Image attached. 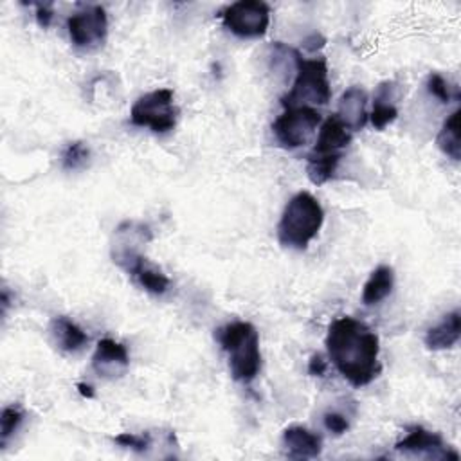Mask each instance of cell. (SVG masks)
<instances>
[{
  "instance_id": "obj_1",
  "label": "cell",
  "mask_w": 461,
  "mask_h": 461,
  "mask_svg": "<svg viewBox=\"0 0 461 461\" xmlns=\"http://www.w3.org/2000/svg\"><path fill=\"white\" fill-rule=\"evenodd\" d=\"M324 342L330 360L353 387H364L380 375V340L362 321L348 315L335 319Z\"/></svg>"
},
{
  "instance_id": "obj_2",
  "label": "cell",
  "mask_w": 461,
  "mask_h": 461,
  "mask_svg": "<svg viewBox=\"0 0 461 461\" xmlns=\"http://www.w3.org/2000/svg\"><path fill=\"white\" fill-rule=\"evenodd\" d=\"M218 344L227 353L230 376L236 382H252L261 367L259 335L254 324L247 321H234L216 330Z\"/></svg>"
},
{
  "instance_id": "obj_3",
  "label": "cell",
  "mask_w": 461,
  "mask_h": 461,
  "mask_svg": "<svg viewBox=\"0 0 461 461\" xmlns=\"http://www.w3.org/2000/svg\"><path fill=\"white\" fill-rule=\"evenodd\" d=\"M322 221L324 211L319 200L308 191H299L285 205L277 223V240L283 247L304 250L321 230Z\"/></svg>"
},
{
  "instance_id": "obj_4",
  "label": "cell",
  "mask_w": 461,
  "mask_h": 461,
  "mask_svg": "<svg viewBox=\"0 0 461 461\" xmlns=\"http://www.w3.org/2000/svg\"><path fill=\"white\" fill-rule=\"evenodd\" d=\"M351 142V131L333 113L330 115L317 135L313 149L306 157V175L312 184L322 185L333 178L342 158V149Z\"/></svg>"
},
{
  "instance_id": "obj_5",
  "label": "cell",
  "mask_w": 461,
  "mask_h": 461,
  "mask_svg": "<svg viewBox=\"0 0 461 461\" xmlns=\"http://www.w3.org/2000/svg\"><path fill=\"white\" fill-rule=\"evenodd\" d=\"M331 90L328 81V65L324 58L306 59L297 50L295 54V79L290 92L281 99L285 108L326 104Z\"/></svg>"
},
{
  "instance_id": "obj_6",
  "label": "cell",
  "mask_w": 461,
  "mask_h": 461,
  "mask_svg": "<svg viewBox=\"0 0 461 461\" xmlns=\"http://www.w3.org/2000/svg\"><path fill=\"white\" fill-rule=\"evenodd\" d=\"M178 110L173 104L171 88H157L140 95L131 110L130 119L135 126L149 128L155 133H167L175 128Z\"/></svg>"
},
{
  "instance_id": "obj_7",
  "label": "cell",
  "mask_w": 461,
  "mask_h": 461,
  "mask_svg": "<svg viewBox=\"0 0 461 461\" xmlns=\"http://www.w3.org/2000/svg\"><path fill=\"white\" fill-rule=\"evenodd\" d=\"M221 23L240 38L263 36L270 23V7L261 0H240L220 13Z\"/></svg>"
},
{
  "instance_id": "obj_8",
  "label": "cell",
  "mask_w": 461,
  "mask_h": 461,
  "mask_svg": "<svg viewBox=\"0 0 461 461\" xmlns=\"http://www.w3.org/2000/svg\"><path fill=\"white\" fill-rule=\"evenodd\" d=\"M319 122L321 113L312 106H292L272 122V131L281 146L294 149L308 144Z\"/></svg>"
},
{
  "instance_id": "obj_9",
  "label": "cell",
  "mask_w": 461,
  "mask_h": 461,
  "mask_svg": "<svg viewBox=\"0 0 461 461\" xmlns=\"http://www.w3.org/2000/svg\"><path fill=\"white\" fill-rule=\"evenodd\" d=\"M70 41L79 49H92L104 41L108 32L106 11L101 5H85L67 18Z\"/></svg>"
},
{
  "instance_id": "obj_10",
  "label": "cell",
  "mask_w": 461,
  "mask_h": 461,
  "mask_svg": "<svg viewBox=\"0 0 461 461\" xmlns=\"http://www.w3.org/2000/svg\"><path fill=\"white\" fill-rule=\"evenodd\" d=\"M151 238H153L151 229L146 223L135 221V220L122 221L115 229V236L112 243L113 263L126 270L140 256L139 247L151 241Z\"/></svg>"
},
{
  "instance_id": "obj_11",
  "label": "cell",
  "mask_w": 461,
  "mask_h": 461,
  "mask_svg": "<svg viewBox=\"0 0 461 461\" xmlns=\"http://www.w3.org/2000/svg\"><path fill=\"white\" fill-rule=\"evenodd\" d=\"M394 448L402 454H411V456H423V457H432V459H457L459 454L450 450L448 445H445L443 438L438 432L427 430L420 425L409 427L407 436L402 438Z\"/></svg>"
},
{
  "instance_id": "obj_12",
  "label": "cell",
  "mask_w": 461,
  "mask_h": 461,
  "mask_svg": "<svg viewBox=\"0 0 461 461\" xmlns=\"http://www.w3.org/2000/svg\"><path fill=\"white\" fill-rule=\"evenodd\" d=\"M130 366L128 349L113 339H101L92 357V367L99 376H121Z\"/></svg>"
},
{
  "instance_id": "obj_13",
  "label": "cell",
  "mask_w": 461,
  "mask_h": 461,
  "mask_svg": "<svg viewBox=\"0 0 461 461\" xmlns=\"http://www.w3.org/2000/svg\"><path fill=\"white\" fill-rule=\"evenodd\" d=\"M283 447L292 459H313L321 454L322 441L315 432L301 425H292L283 430Z\"/></svg>"
},
{
  "instance_id": "obj_14",
  "label": "cell",
  "mask_w": 461,
  "mask_h": 461,
  "mask_svg": "<svg viewBox=\"0 0 461 461\" xmlns=\"http://www.w3.org/2000/svg\"><path fill=\"white\" fill-rule=\"evenodd\" d=\"M366 104H367V94L364 88L360 86H349L339 99V106H337V117L342 121V124L349 130V131H357L360 128H364L366 121H367V112H366Z\"/></svg>"
},
{
  "instance_id": "obj_15",
  "label": "cell",
  "mask_w": 461,
  "mask_h": 461,
  "mask_svg": "<svg viewBox=\"0 0 461 461\" xmlns=\"http://www.w3.org/2000/svg\"><path fill=\"white\" fill-rule=\"evenodd\" d=\"M394 97H396V83L394 81H382L376 86L373 112L369 115L375 130H378V131L384 130L398 117V108L394 104Z\"/></svg>"
},
{
  "instance_id": "obj_16",
  "label": "cell",
  "mask_w": 461,
  "mask_h": 461,
  "mask_svg": "<svg viewBox=\"0 0 461 461\" xmlns=\"http://www.w3.org/2000/svg\"><path fill=\"white\" fill-rule=\"evenodd\" d=\"M461 335V317L459 312L454 310L447 313L436 326L429 328L425 333V346L432 351H441L452 348Z\"/></svg>"
},
{
  "instance_id": "obj_17",
  "label": "cell",
  "mask_w": 461,
  "mask_h": 461,
  "mask_svg": "<svg viewBox=\"0 0 461 461\" xmlns=\"http://www.w3.org/2000/svg\"><path fill=\"white\" fill-rule=\"evenodd\" d=\"M126 272L130 276H133L144 290H148L149 294H155V295L164 294L171 283L169 277L160 268L151 265L142 254L126 268Z\"/></svg>"
},
{
  "instance_id": "obj_18",
  "label": "cell",
  "mask_w": 461,
  "mask_h": 461,
  "mask_svg": "<svg viewBox=\"0 0 461 461\" xmlns=\"http://www.w3.org/2000/svg\"><path fill=\"white\" fill-rule=\"evenodd\" d=\"M50 333H52L58 348L67 353L79 351L88 342L86 333L74 321H70L68 317H63V315L52 319Z\"/></svg>"
},
{
  "instance_id": "obj_19",
  "label": "cell",
  "mask_w": 461,
  "mask_h": 461,
  "mask_svg": "<svg viewBox=\"0 0 461 461\" xmlns=\"http://www.w3.org/2000/svg\"><path fill=\"white\" fill-rule=\"evenodd\" d=\"M394 285V272L391 267L387 265H378L369 279L364 283L362 288V303L366 306H373L378 304L382 299H385Z\"/></svg>"
},
{
  "instance_id": "obj_20",
  "label": "cell",
  "mask_w": 461,
  "mask_h": 461,
  "mask_svg": "<svg viewBox=\"0 0 461 461\" xmlns=\"http://www.w3.org/2000/svg\"><path fill=\"white\" fill-rule=\"evenodd\" d=\"M459 113L461 110L456 108L443 122L438 137H436V144L438 148L450 157L452 160H459L461 158V142H459Z\"/></svg>"
},
{
  "instance_id": "obj_21",
  "label": "cell",
  "mask_w": 461,
  "mask_h": 461,
  "mask_svg": "<svg viewBox=\"0 0 461 461\" xmlns=\"http://www.w3.org/2000/svg\"><path fill=\"white\" fill-rule=\"evenodd\" d=\"M90 162V148L83 140H72L61 153V166L67 171H77L86 167Z\"/></svg>"
},
{
  "instance_id": "obj_22",
  "label": "cell",
  "mask_w": 461,
  "mask_h": 461,
  "mask_svg": "<svg viewBox=\"0 0 461 461\" xmlns=\"http://www.w3.org/2000/svg\"><path fill=\"white\" fill-rule=\"evenodd\" d=\"M23 421V411L18 405H7L0 416V447L4 448L7 439L14 434V430Z\"/></svg>"
},
{
  "instance_id": "obj_23",
  "label": "cell",
  "mask_w": 461,
  "mask_h": 461,
  "mask_svg": "<svg viewBox=\"0 0 461 461\" xmlns=\"http://www.w3.org/2000/svg\"><path fill=\"white\" fill-rule=\"evenodd\" d=\"M427 90H429L430 95L438 97L441 103H450L452 97H456V99L459 97V94L452 92L448 83L445 81V77L441 74H438V72H430L429 74V77H427Z\"/></svg>"
},
{
  "instance_id": "obj_24",
  "label": "cell",
  "mask_w": 461,
  "mask_h": 461,
  "mask_svg": "<svg viewBox=\"0 0 461 461\" xmlns=\"http://www.w3.org/2000/svg\"><path fill=\"white\" fill-rule=\"evenodd\" d=\"M113 441L117 445H121L124 448H131L135 452H144L151 445L149 434H131V432H122V434L115 436Z\"/></svg>"
},
{
  "instance_id": "obj_25",
  "label": "cell",
  "mask_w": 461,
  "mask_h": 461,
  "mask_svg": "<svg viewBox=\"0 0 461 461\" xmlns=\"http://www.w3.org/2000/svg\"><path fill=\"white\" fill-rule=\"evenodd\" d=\"M322 421H324V427H326L330 432L337 434V436L344 434V432L348 430V427H349L348 420H346L340 412H333V411L326 412V414L322 416Z\"/></svg>"
},
{
  "instance_id": "obj_26",
  "label": "cell",
  "mask_w": 461,
  "mask_h": 461,
  "mask_svg": "<svg viewBox=\"0 0 461 461\" xmlns=\"http://www.w3.org/2000/svg\"><path fill=\"white\" fill-rule=\"evenodd\" d=\"M36 7V20L38 23L45 29L50 25L52 22V16H54V11H52V5L50 4H34Z\"/></svg>"
},
{
  "instance_id": "obj_27",
  "label": "cell",
  "mask_w": 461,
  "mask_h": 461,
  "mask_svg": "<svg viewBox=\"0 0 461 461\" xmlns=\"http://www.w3.org/2000/svg\"><path fill=\"white\" fill-rule=\"evenodd\" d=\"M308 373L312 376H324V373H326V360L319 353L312 355V358L308 362Z\"/></svg>"
},
{
  "instance_id": "obj_28",
  "label": "cell",
  "mask_w": 461,
  "mask_h": 461,
  "mask_svg": "<svg viewBox=\"0 0 461 461\" xmlns=\"http://www.w3.org/2000/svg\"><path fill=\"white\" fill-rule=\"evenodd\" d=\"M77 391H79L85 398H94V391H92V387L86 385V384H77Z\"/></svg>"
}]
</instances>
